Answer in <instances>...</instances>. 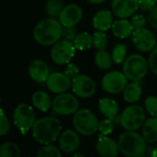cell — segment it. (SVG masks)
<instances>
[{
    "label": "cell",
    "mask_w": 157,
    "mask_h": 157,
    "mask_svg": "<svg viewBox=\"0 0 157 157\" xmlns=\"http://www.w3.org/2000/svg\"><path fill=\"white\" fill-rule=\"evenodd\" d=\"M142 134L149 144L157 142V117H152L145 121L142 127Z\"/></svg>",
    "instance_id": "603a6c76"
},
{
    "label": "cell",
    "mask_w": 157,
    "mask_h": 157,
    "mask_svg": "<svg viewBox=\"0 0 157 157\" xmlns=\"http://www.w3.org/2000/svg\"><path fill=\"white\" fill-rule=\"evenodd\" d=\"M111 30L114 36L120 39H125L132 35L134 28L132 22H130L126 18H120L119 20L113 22L111 26Z\"/></svg>",
    "instance_id": "ffe728a7"
},
{
    "label": "cell",
    "mask_w": 157,
    "mask_h": 157,
    "mask_svg": "<svg viewBox=\"0 0 157 157\" xmlns=\"http://www.w3.org/2000/svg\"><path fill=\"white\" fill-rule=\"evenodd\" d=\"M132 24L134 28V29H142V28H144L145 27V24H146V19L145 17L143 16V15H135L132 17Z\"/></svg>",
    "instance_id": "74e56055"
},
{
    "label": "cell",
    "mask_w": 157,
    "mask_h": 157,
    "mask_svg": "<svg viewBox=\"0 0 157 157\" xmlns=\"http://www.w3.org/2000/svg\"><path fill=\"white\" fill-rule=\"evenodd\" d=\"M46 86L52 93L61 94L66 92L70 86H72V81L71 78L64 73L55 72L49 75L46 81Z\"/></svg>",
    "instance_id": "4fadbf2b"
},
{
    "label": "cell",
    "mask_w": 157,
    "mask_h": 157,
    "mask_svg": "<svg viewBox=\"0 0 157 157\" xmlns=\"http://www.w3.org/2000/svg\"><path fill=\"white\" fill-rule=\"evenodd\" d=\"M123 93V99L128 103H135L140 100L142 97V86H140L139 82L132 81L131 83L127 84Z\"/></svg>",
    "instance_id": "7402d4cb"
},
{
    "label": "cell",
    "mask_w": 157,
    "mask_h": 157,
    "mask_svg": "<svg viewBox=\"0 0 157 157\" xmlns=\"http://www.w3.org/2000/svg\"><path fill=\"white\" fill-rule=\"evenodd\" d=\"M146 141L143 134L135 131H127L123 132L118 141L120 152L128 157L144 156L146 153Z\"/></svg>",
    "instance_id": "3957f363"
},
{
    "label": "cell",
    "mask_w": 157,
    "mask_h": 157,
    "mask_svg": "<svg viewBox=\"0 0 157 157\" xmlns=\"http://www.w3.org/2000/svg\"><path fill=\"white\" fill-rule=\"evenodd\" d=\"M148 63L151 71L157 75V46L151 52L149 55Z\"/></svg>",
    "instance_id": "8d00e7d4"
},
{
    "label": "cell",
    "mask_w": 157,
    "mask_h": 157,
    "mask_svg": "<svg viewBox=\"0 0 157 157\" xmlns=\"http://www.w3.org/2000/svg\"><path fill=\"white\" fill-rule=\"evenodd\" d=\"M93 45L94 47L100 51L105 50L108 45V38L104 31L97 30L93 34Z\"/></svg>",
    "instance_id": "4dcf8cb0"
},
{
    "label": "cell",
    "mask_w": 157,
    "mask_h": 157,
    "mask_svg": "<svg viewBox=\"0 0 157 157\" xmlns=\"http://www.w3.org/2000/svg\"><path fill=\"white\" fill-rule=\"evenodd\" d=\"M113 24V16L109 10L102 9L98 11L93 17V27L97 30L106 31Z\"/></svg>",
    "instance_id": "d6986e66"
},
{
    "label": "cell",
    "mask_w": 157,
    "mask_h": 157,
    "mask_svg": "<svg viewBox=\"0 0 157 157\" xmlns=\"http://www.w3.org/2000/svg\"><path fill=\"white\" fill-rule=\"evenodd\" d=\"M62 124L54 117H43L35 121L31 133L33 139L40 144L45 145L55 142L61 135Z\"/></svg>",
    "instance_id": "6da1fadb"
},
{
    "label": "cell",
    "mask_w": 157,
    "mask_h": 157,
    "mask_svg": "<svg viewBox=\"0 0 157 157\" xmlns=\"http://www.w3.org/2000/svg\"><path fill=\"white\" fill-rule=\"evenodd\" d=\"M96 150L101 156L114 157L118 155L120 147L118 143H116L113 139L100 134L96 144Z\"/></svg>",
    "instance_id": "e0dca14e"
},
{
    "label": "cell",
    "mask_w": 157,
    "mask_h": 157,
    "mask_svg": "<svg viewBox=\"0 0 157 157\" xmlns=\"http://www.w3.org/2000/svg\"><path fill=\"white\" fill-rule=\"evenodd\" d=\"M63 3L62 0H48L46 2V13L49 17L57 18L63 8Z\"/></svg>",
    "instance_id": "83f0119b"
},
{
    "label": "cell",
    "mask_w": 157,
    "mask_h": 157,
    "mask_svg": "<svg viewBox=\"0 0 157 157\" xmlns=\"http://www.w3.org/2000/svg\"><path fill=\"white\" fill-rule=\"evenodd\" d=\"M112 62H113L112 56L105 50H100L96 53L95 63L99 70L107 71L110 69L112 65Z\"/></svg>",
    "instance_id": "d4e9b609"
},
{
    "label": "cell",
    "mask_w": 157,
    "mask_h": 157,
    "mask_svg": "<svg viewBox=\"0 0 157 157\" xmlns=\"http://www.w3.org/2000/svg\"><path fill=\"white\" fill-rule=\"evenodd\" d=\"M29 75L36 83H44L50 75L47 63L40 59L33 60L29 65Z\"/></svg>",
    "instance_id": "ac0fdd59"
},
{
    "label": "cell",
    "mask_w": 157,
    "mask_h": 157,
    "mask_svg": "<svg viewBox=\"0 0 157 157\" xmlns=\"http://www.w3.org/2000/svg\"><path fill=\"white\" fill-rule=\"evenodd\" d=\"M31 100H32L33 106L37 109L40 110L41 112H47L51 109L52 104L50 96L44 91L34 92L32 95Z\"/></svg>",
    "instance_id": "cb8c5ba5"
},
{
    "label": "cell",
    "mask_w": 157,
    "mask_h": 157,
    "mask_svg": "<svg viewBox=\"0 0 157 157\" xmlns=\"http://www.w3.org/2000/svg\"><path fill=\"white\" fill-rule=\"evenodd\" d=\"M64 74L70 78H74L79 75V68L74 63H67V66L64 70Z\"/></svg>",
    "instance_id": "f35d334b"
},
{
    "label": "cell",
    "mask_w": 157,
    "mask_h": 157,
    "mask_svg": "<svg viewBox=\"0 0 157 157\" xmlns=\"http://www.w3.org/2000/svg\"><path fill=\"white\" fill-rule=\"evenodd\" d=\"M149 63L146 59L137 53L131 54L123 62V73L131 81L140 82L147 75Z\"/></svg>",
    "instance_id": "277c9868"
},
{
    "label": "cell",
    "mask_w": 157,
    "mask_h": 157,
    "mask_svg": "<svg viewBox=\"0 0 157 157\" xmlns=\"http://www.w3.org/2000/svg\"><path fill=\"white\" fill-rule=\"evenodd\" d=\"M148 21L154 29H157V6H155L153 10L149 12Z\"/></svg>",
    "instance_id": "ab89813d"
},
{
    "label": "cell",
    "mask_w": 157,
    "mask_h": 157,
    "mask_svg": "<svg viewBox=\"0 0 157 157\" xmlns=\"http://www.w3.org/2000/svg\"><path fill=\"white\" fill-rule=\"evenodd\" d=\"M98 121L96 115L87 109H78L73 117L75 131L83 136H92L98 131Z\"/></svg>",
    "instance_id": "5b68a950"
},
{
    "label": "cell",
    "mask_w": 157,
    "mask_h": 157,
    "mask_svg": "<svg viewBox=\"0 0 157 157\" xmlns=\"http://www.w3.org/2000/svg\"><path fill=\"white\" fill-rule=\"evenodd\" d=\"M80 145L79 133L76 131L68 129L59 137V147L64 154L72 155L77 151Z\"/></svg>",
    "instance_id": "5bb4252c"
},
{
    "label": "cell",
    "mask_w": 157,
    "mask_h": 157,
    "mask_svg": "<svg viewBox=\"0 0 157 157\" xmlns=\"http://www.w3.org/2000/svg\"><path fill=\"white\" fill-rule=\"evenodd\" d=\"M63 26L56 18L48 17L40 21L33 29L35 41L42 46H51L56 43L63 35Z\"/></svg>",
    "instance_id": "7a4b0ae2"
},
{
    "label": "cell",
    "mask_w": 157,
    "mask_h": 157,
    "mask_svg": "<svg viewBox=\"0 0 157 157\" xmlns=\"http://www.w3.org/2000/svg\"><path fill=\"white\" fill-rule=\"evenodd\" d=\"M89 3L91 4H94V5H98V4H101L103 2H105L106 0H87Z\"/></svg>",
    "instance_id": "60d3db41"
},
{
    "label": "cell",
    "mask_w": 157,
    "mask_h": 157,
    "mask_svg": "<svg viewBox=\"0 0 157 157\" xmlns=\"http://www.w3.org/2000/svg\"><path fill=\"white\" fill-rule=\"evenodd\" d=\"M127 53V47L123 43H118L112 50L111 56L112 60L116 64H120L124 62Z\"/></svg>",
    "instance_id": "f1b7e54d"
},
{
    "label": "cell",
    "mask_w": 157,
    "mask_h": 157,
    "mask_svg": "<svg viewBox=\"0 0 157 157\" xmlns=\"http://www.w3.org/2000/svg\"><path fill=\"white\" fill-rule=\"evenodd\" d=\"M114 129V124L113 121L110 119H106L101 121L98 123V132H100L101 135H108L113 132Z\"/></svg>",
    "instance_id": "d6a6232c"
},
{
    "label": "cell",
    "mask_w": 157,
    "mask_h": 157,
    "mask_svg": "<svg viewBox=\"0 0 157 157\" xmlns=\"http://www.w3.org/2000/svg\"><path fill=\"white\" fill-rule=\"evenodd\" d=\"M72 155H73V156H85V155H84V154H82V153H75H75H74V154H72Z\"/></svg>",
    "instance_id": "7bdbcfd3"
},
{
    "label": "cell",
    "mask_w": 157,
    "mask_h": 157,
    "mask_svg": "<svg viewBox=\"0 0 157 157\" xmlns=\"http://www.w3.org/2000/svg\"><path fill=\"white\" fill-rule=\"evenodd\" d=\"M13 121L22 134H26L32 129L36 118L35 112L29 105L26 103L18 104L13 111Z\"/></svg>",
    "instance_id": "52a82bcc"
},
{
    "label": "cell",
    "mask_w": 157,
    "mask_h": 157,
    "mask_svg": "<svg viewBox=\"0 0 157 157\" xmlns=\"http://www.w3.org/2000/svg\"><path fill=\"white\" fill-rule=\"evenodd\" d=\"M120 124L126 131H137L145 122V111L139 105L127 107L120 116Z\"/></svg>",
    "instance_id": "8992f818"
},
{
    "label": "cell",
    "mask_w": 157,
    "mask_h": 157,
    "mask_svg": "<svg viewBox=\"0 0 157 157\" xmlns=\"http://www.w3.org/2000/svg\"><path fill=\"white\" fill-rule=\"evenodd\" d=\"M144 108L146 111L152 116L157 117V98L155 96H149L144 100Z\"/></svg>",
    "instance_id": "1f68e13d"
},
{
    "label": "cell",
    "mask_w": 157,
    "mask_h": 157,
    "mask_svg": "<svg viewBox=\"0 0 157 157\" xmlns=\"http://www.w3.org/2000/svg\"><path fill=\"white\" fill-rule=\"evenodd\" d=\"M10 130V124L7 117L5 115L3 109H1V118H0V135L5 136Z\"/></svg>",
    "instance_id": "836d02e7"
},
{
    "label": "cell",
    "mask_w": 157,
    "mask_h": 157,
    "mask_svg": "<svg viewBox=\"0 0 157 157\" xmlns=\"http://www.w3.org/2000/svg\"><path fill=\"white\" fill-rule=\"evenodd\" d=\"M82 17V8L76 4H69L63 8L59 20L63 27H75L80 22Z\"/></svg>",
    "instance_id": "9a60e30c"
},
{
    "label": "cell",
    "mask_w": 157,
    "mask_h": 157,
    "mask_svg": "<svg viewBox=\"0 0 157 157\" xmlns=\"http://www.w3.org/2000/svg\"><path fill=\"white\" fill-rule=\"evenodd\" d=\"M156 42L155 35L148 29H137L132 33V43L141 52H152L156 47Z\"/></svg>",
    "instance_id": "8fae6325"
},
{
    "label": "cell",
    "mask_w": 157,
    "mask_h": 157,
    "mask_svg": "<svg viewBox=\"0 0 157 157\" xmlns=\"http://www.w3.org/2000/svg\"><path fill=\"white\" fill-rule=\"evenodd\" d=\"M75 48L79 51H86L91 48L93 45V36H91L88 32L84 31L77 34L76 38L73 41Z\"/></svg>",
    "instance_id": "484cf974"
},
{
    "label": "cell",
    "mask_w": 157,
    "mask_h": 157,
    "mask_svg": "<svg viewBox=\"0 0 157 157\" xmlns=\"http://www.w3.org/2000/svg\"><path fill=\"white\" fill-rule=\"evenodd\" d=\"M127 76L124 73L119 71H111L106 74L101 80V86L104 91L109 94L121 93L127 86Z\"/></svg>",
    "instance_id": "30bf717a"
},
{
    "label": "cell",
    "mask_w": 157,
    "mask_h": 157,
    "mask_svg": "<svg viewBox=\"0 0 157 157\" xmlns=\"http://www.w3.org/2000/svg\"><path fill=\"white\" fill-rule=\"evenodd\" d=\"M78 100L77 98L68 93L58 94L52 100V109L54 114L62 116L74 115L78 110Z\"/></svg>",
    "instance_id": "ba28073f"
},
{
    "label": "cell",
    "mask_w": 157,
    "mask_h": 157,
    "mask_svg": "<svg viewBox=\"0 0 157 157\" xmlns=\"http://www.w3.org/2000/svg\"><path fill=\"white\" fill-rule=\"evenodd\" d=\"M61 152V149H59L55 145H52V144H49L43 145V147H41L38 152L37 155L40 157H60L62 155Z\"/></svg>",
    "instance_id": "f546056e"
},
{
    "label": "cell",
    "mask_w": 157,
    "mask_h": 157,
    "mask_svg": "<svg viewBox=\"0 0 157 157\" xmlns=\"http://www.w3.org/2000/svg\"><path fill=\"white\" fill-rule=\"evenodd\" d=\"M75 46L73 41L67 40H60L52 45L51 51L52 60L59 65L67 64L74 58L75 53Z\"/></svg>",
    "instance_id": "9c48e42d"
},
{
    "label": "cell",
    "mask_w": 157,
    "mask_h": 157,
    "mask_svg": "<svg viewBox=\"0 0 157 157\" xmlns=\"http://www.w3.org/2000/svg\"><path fill=\"white\" fill-rule=\"evenodd\" d=\"M97 86L94 80L86 75H78L72 80V90L74 94L82 98L92 97Z\"/></svg>",
    "instance_id": "7c38bea8"
},
{
    "label": "cell",
    "mask_w": 157,
    "mask_h": 157,
    "mask_svg": "<svg viewBox=\"0 0 157 157\" xmlns=\"http://www.w3.org/2000/svg\"><path fill=\"white\" fill-rule=\"evenodd\" d=\"M157 0H139V8L144 12H150L156 6Z\"/></svg>",
    "instance_id": "e575fe53"
},
{
    "label": "cell",
    "mask_w": 157,
    "mask_h": 157,
    "mask_svg": "<svg viewBox=\"0 0 157 157\" xmlns=\"http://www.w3.org/2000/svg\"><path fill=\"white\" fill-rule=\"evenodd\" d=\"M152 156L154 157H157V147L156 148H154L153 150H152V152H151V154H150Z\"/></svg>",
    "instance_id": "b9f144b4"
},
{
    "label": "cell",
    "mask_w": 157,
    "mask_h": 157,
    "mask_svg": "<svg viewBox=\"0 0 157 157\" xmlns=\"http://www.w3.org/2000/svg\"><path fill=\"white\" fill-rule=\"evenodd\" d=\"M139 8V0H112V13L119 18L132 17Z\"/></svg>",
    "instance_id": "2e32d148"
},
{
    "label": "cell",
    "mask_w": 157,
    "mask_h": 157,
    "mask_svg": "<svg viewBox=\"0 0 157 157\" xmlns=\"http://www.w3.org/2000/svg\"><path fill=\"white\" fill-rule=\"evenodd\" d=\"M21 155L20 148L14 142H5L0 146L1 157H19Z\"/></svg>",
    "instance_id": "4316f807"
},
{
    "label": "cell",
    "mask_w": 157,
    "mask_h": 157,
    "mask_svg": "<svg viewBox=\"0 0 157 157\" xmlns=\"http://www.w3.org/2000/svg\"><path fill=\"white\" fill-rule=\"evenodd\" d=\"M98 109L102 115L113 121L117 117L119 107L114 99L109 98H104L98 101Z\"/></svg>",
    "instance_id": "44dd1931"
},
{
    "label": "cell",
    "mask_w": 157,
    "mask_h": 157,
    "mask_svg": "<svg viewBox=\"0 0 157 157\" xmlns=\"http://www.w3.org/2000/svg\"><path fill=\"white\" fill-rule=\"evenodd\" d=\"M76 36H77V33H76V29H75V27H63L62 37L64 40L74 41Z\"/></svg>",
    "instance_id": "d590c367"
}]
</instances>
